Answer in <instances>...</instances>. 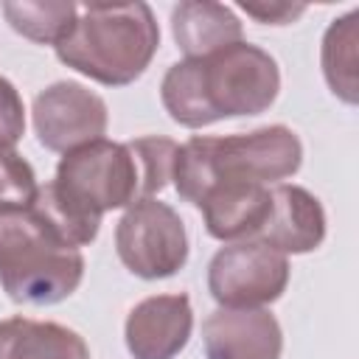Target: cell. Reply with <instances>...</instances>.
I'll use <instances>...</instances> for the list:
<instances>
[{
    "mask_svg": "<svg viewBox=\"0 0 359 359\" xmlns=\"http://www.w3.org/2000/svg\"><path fill=\"white\" fill-rule=\"evenodd\" d=\"M278 93V62L244 39L205 59L174 62L160 81L165 112L185 129H202L222 118L261 115L275 104Z\"/></svg>",
    "mask_w": 359,
    "mask_h": 359,
    "instance_id": "cell-1",
    "label": "cell"
},
{
    "mask_svg": "<svg viewBox=\"0 0 359 359\" xmlns=\"http://www.w3.org/2000/svg\"><path fill=\"white\" fill-rule=\"evenodd\" d=\"M157 48L160 25L149 3H81L56 59L104 87H126L146 73Z\"/></svg>",
    "mask_w": 359,
    "mask_h": 359,
    "instance_id": "cell-2",
    "label": "cell"
},
{
    "mask_svg": "<svg viewBox=\"0 0 359 359\" xmlns=\"http://www.w3.org/2000/svg\"><path fill=\"white\" fill-rule=\"evenodd\" d=\"M300 163H303L300 137L289 126L272 123L224 137L194 135L177 149L171 180L177 185L180 199L196 208L205 191L219 180L278 185L280 180L297 174Z\"/></svg>",
    "mask_w": 359,
    "mask_h": 359,
    "instance_id": "cell-3",
    "label": "cell"
},
{
    "mask_svg": "<svg viewBox=\"0 0 359 359\" xmlns=\"http://www.w3.org/2000/svg\"><path fill=\"white\" fill-rule=\"evenodd\" d=\"M84 278V255L28 208H0V286L14 303L53 306Z\"/></svg>",
    "mask_w": 359,
    "mask_h": 359,
    "instance_id": "cell-4",
    "label": "cell"
},
{
    "mask_svg": "<svg viewBox=\"0 0 359 359\" xmlns=\"http://www.w3.org/2000/svg\"><path fill=\"white\" fill-rule=\"evenodd\" d=\"M115 252L143 280L171 278L188 264V233L171 205L154 196L137 199L115 224Z\"/></svg>",
    "mask_w": 359,
    "mask_h": 359,
    "instance_id": "cell-5",
    "label": "cell"
},
{
    "mask_svg": "<svg viewBox=\"0 0 359 359\" xmlns=\"http://www.w3.org/2000/svg\"><path fill=\"white\" fill-rule=\"evenodd\" d=\"M289 286V258L255 238L222 247L208 264V292L219 309H264Z\"/></svg>",
    "mask_w": 359,
    "mask_h": 359,
    "instance_id": "cell-6",
    "label": "cell"
},
{
    "mask_svg": "<svg viewBox=\"0 0 359 359\" xmlns=\"http://www.w3.org/2000/svg\"><path fill=\"white\" fill-rule=\"evenodd\" d=\"M31 112L36 140L59 154L104 140L109 123L107 101L79 81H53L39 90Z\"/></svg>",
    "mask_w": 359,
    "mask_h": 359,
    "instance_id": "cell-7",
    "label": "cell"
},
{
    "mask_svg": "<svg viewBox=\"0 0 359 359\" xmlns=\"http://www.w3.org/2000/svg\"><path fill=\"white\" fill-rule=\"evenodd\" d=\"M194 331V309L188 294H151L132 306L123 325L132 359H174Z\"/></svg>",
    "mask_w": 359,
    "mask_h": 359,
    "instance_id": "cell-8",
    "label": "cell"
},
{
    "mask_svg": "<svg viewBox=\"0 0 359 359\" xmlns=\"http://www.w3.org/2000/svg\"><path fill=\"white\" fill-rule=\"evenodd\" d=\"M208 359H280L283 331L266 309H216L202 323Z\"/></svg>",
    "mask_w": 359,
    "mask_h": 359,
    "instance_id": "cell-9",
    "label": "cell"
},
{
    "mask_svg": "<svg viewBox=\"0 0 359 359\" xmlns=\"http://www.w3.org/2000/svg\"><path fill=\"white\" fill-rule=\"evenodd\" d=\"M325 238V210L320 199L289 182H278L269 188V216L255 233V241L283 252L303 255L323 244Z\"/></svg>",
    "mask_w": 359,
    "mask_h": 359,
    "instance_id": "cell-10",
    "label": "cell"
},
{
    "mask_svg": "<svg viewBox=\"0 0 359 359\" xmlns=\"http://www.w3.org/2000/svg\"><path fill=\"white\" fill-rule=\"evenodd\" d=\"M196 208L202 210L208 236L230 244L255 238L269 216V185L219 180L205 191Z\"/></svg>",
    "mask_w": 359,
    "mask_h": 359,
    "instance_id": "cell-11",
    "label": "cell"
},
{
    "mask_svg": "<svg viewBox=\"0 0 359 359\" xmlns=\"http://www.w3.org/2000/svg\"><path fill=\"white\" fill-rule=\"evenodd\" d=\"M171 34L185 59H205L233 42H241L244 28L224 3L185 0L171 8Z\"/></svg>",
    "mask_w": 359,
    "mask_h": 359,
    "instance_id": "cell-12",
    "label": "cell"
},
{
    "mask_svg": "<svg viewBox=\"0 0 359 359\" xmlns=\"http://www.w3.org/2000/svg\"><path fill=\"white\" fill-rule=\"evenodd\" d=\"M0 359H90V348L67 325L8 317L0 320Z\"/></svg>",
    "mask_w": 359,
    "mask_h": 359,
    "instance_id": "cell-13",
    "label": "cell"
},
{
    "mask_svg": "<svg viewBox=\"0 0 359 359\" xmlns=\"http://www.w3.org/2000/svg\"><path fill=\"white\" fill-rule=\"evenodd\" d=\"M320 65L325 84L345 104H359V11H348L323 34Z\"/></svg>",
    "mask_w": 359,
    "mask_h": 359,
    "instance_id": "cell-14",
    "label": "cell"
},
{
    "mask_svg": "<svg viewBox=\"0 0 359 359\" xmlns=\"http://www.w3.org/2000/svg\"><path fill=\"white\" fill-rule=\"evenodd\" d=\"M6 22L36 45H59L76 25L79 6L67 0H6Z\"/></svg>",
    "mask_w": 359,
    "mask_h": 359,
    "instance_id": "cell-15",
    "label": "cell"
},
{
    "mask_svg": "<svg viewBox=\"0 0 359 359\" xmlns=\"http://www.w3.org/2000/svg\"><path fill=\"white\" fill-rule=\"evenodd\" d=\"M129 149L135 151L137 157V165H140V177H143V196H154L160 194L171 174H174V160H177V143L171 137H137V140H129Z\"/></svg>",
    "mask_w": 359,
    "mask_h": 359,
    "instance_id": "cell-16",
    "label": "cell"
},
{
    "mask_svg": "<svg viewBox=\"0 0 359 359\" xmlns=\"http://www.w3.org/2000/svg\"><path fill=\"white\" fill-rule=\"evenodd\" d=\"M36 174L25 157L0 146V208H28L36 196Z\"/></svg>",
    "mask_w": 359,
    "mask_h": 359,
    "instance_id": "cell-17",
    "label": "cell"
},
{
    "mask_svg": "<svg viewBox=\"0 0 359 359\" xmlns=\"http://www.w3.org/2000/svg\"><path fill=\"white\" fill-rule=\"evenodd\" d=\"M25 132V107L17 87L0 76V146L14 149V143Z\"/></svg>",
    "mask_w": 359,
    "mask_h": 359,
    "instance_id": "cell-18",
    "label": "cell"
},
{
    "mask_svg": "<svg viewBox=\"0 0 359 359\" xmlns=\"http://www.w3.org/2000/svg\"><path fill=\"white\" fill-rule=\"evenodd\" d=\"M238 8L264 25H289L306 14L303 3H247L244 0V3H238Z\"/></svg>",
    "mask_w": 359,
    "mask_h": 359,
    "instance_id": "cell-19",
    "label": "cell"
}]
</instances>
